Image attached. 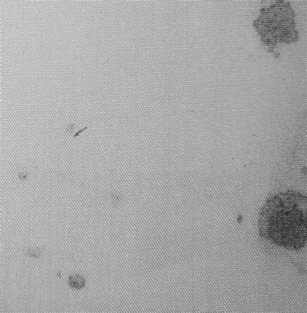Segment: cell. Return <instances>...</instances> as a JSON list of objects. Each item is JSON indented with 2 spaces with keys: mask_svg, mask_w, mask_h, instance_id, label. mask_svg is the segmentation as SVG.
I'll use <instances>...</instances> for the list:
<instances>
[{
  "mask_svg": "<svg viewBox=\"0 0 307 313\" xmlns=\"http://www.w3.org/2000/svg\"><path fill=\"white\" fill-rule=\"evenodd\" d=\"M74 129H75L74 124H71L68 127V129H67V131H68V132H69L70 134H72V133Z\"/></svg>",
  "mask_w": 307,
  "mask_h": 313,
  "instance_id": "obj_4",
  "label": "cell"
},
{
  "mask_svg": "<svg viewBox=\"0 0 307 313\" xmlns=\"http://www.w3.org/2000/svg\"><path fill=\"white\" fill-rule=\"evenodd\" d=\"M19 178L22 179H23V180H24V179H25L27 177V174H26V173H23V172H22V173L19 174Z\"/></svg>",
  "mask_w": 307,
  "mask_h": 313,
  "instance_id": "obj_5",
  "label": "cell"
},
{
  "mask_svg": "<svg viewBox=\"0 0 307 313\" xmlns=\"http://www.w3.org/2000/svg\"><path fill=\"white\" fill-rule=\"evenodd\" d=\"M68 283L69 286L76 289H80L85 286L86 281L80 275L75 274L69 277Z\"/></svg>",
  "mask_w": 307,
  "mask_h": 313,
  "instance_id": "obj_3",
  "label": "cell"
},
{
  "mask_svg": "<svg viewBox=\"0 0 307 313\" xmlns=\"http://www.w3.org/2000/svg\"><path fill=\"white\" fill-rule=\"evenodd\" d=\"M86 128H84V129H83V130H79V131H78L77 133H76V134H75V135L73 136V138H75V137H76V136H77L78 135V134H79L80 132H82V131H84V130H86Z\"/></svg>",
  "mask_w": 307,
  "mask_h": 313,
  "instance_id": "obj_6",
  "label": "cell"
},
{
  "mask_svg": "<svg viewBox=\"0 0 307 313\" xmlns=\"http://www.w3.org/2000/svg\"><path fill=\"white\" fill-rule=\"evenodd\" d=\"M306 197L294 191L272 195L259 217L261 237L286 249L298 250L306 243Z\"/></svg>",
  "mask_w": 307,
  "mask_h": 313,
  "instance_id": "obj_1",
  "label": "cell"
},
{
  "mask_svg": "<svg viewBox=\"0 0 307 313\" xmlns=\"http://www.w3.org/2000/svg\"><path fill=\"white\" fill-rule=\"evenodd\" d=\"M293 22V13L290 7L280 3L262 13L256 23L262 37L274 44L295 38Z\"/></svg>",
  "mask_w": 307,
  "mask_h": 313,
  "instance_id": "obj_2",
  "label": "cell"
}]
</instances>
